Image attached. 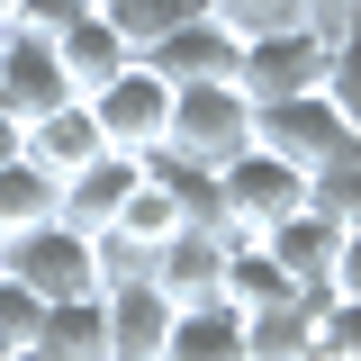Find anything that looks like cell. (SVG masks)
<instances>
[{"mask_svg":"<svg viewBox=\"0 0 361 361\" xmlns=\"http://www.w3.org/2000/svg\"><path fill=\"white\" fill-rule=\"evenodd\" d=\"M118 37H127V54H145V45H163L172 27H190V18H208V0H90Z\"/></svg>","mask_w":361,"mask_h":361,"instance_id":"cell-17","label":"cell"},{"mask_svg":"<svg viewBox=\"0 0 361 361\" xmlns=\"http://www.w3.org/2000/svg\"><path fill=\"white\" fill-rule=\"evenodd\" d=\"M54 63H63V82H73V99H99V90L118 82V73H127L135 54H127V37H118V27H109L99 9H82V18H73V27L54 37Z\"/></svg>","mask_w":361,"mask_h":361,"instance_id":"cell-13","label":"cell"},{"mask_svg":"<svg viewBox=\"0 0 361 361\" xmlns=\"http://www.w3.org/2000/svg\"><path fill=\"white\" fill-rule=\"evenodd\" d=\"M45 325V298H27L18 280H0V353H27Z\"/></svg>","mask_w":361,"mask_h":361,"instance_id":"cell-21","label":"cell"},{"mask_svg":"<svg viewBox=\"0 0 361 361\" xmlns=\"http://www.w3.org/2000/svg\"><path fill=\"white\" fill-rule=\"evenodd\" d=\"M99 316H109V361H154L163 334H172V298L154 280H109L99 289Z\"/></svg>","mask_w":361,"mask_h":361,"instance_id":"cell-12","label":"cell"},{"mask_svg":"<svg viewBox=\"0 0 361 361\" xmlns=\"http://www.w3.org/2000/svg\"><path fill=\"white\" fill-rule=\"evenodd\" d=\"M353 244H361L353 226H325V217H307V208H298L289 226H271V235H262V253H271L280 271H289L298 289H334V298H361Z\"/></svg>","mask_w":361,"mask_h":361,"instance_id":"cell-6","label":"cell"},{"mask_svg":"<svg viewBox=\"0 0 361 361\" xmlns=\"http://www.w3.org/2000/svg\"><path fill=\"white\" fill-rule=\"evenodd\" d=\"M9 9H18V0H0V27H9Z\"/></svg>","mask_w":361,"mask_h":361,"instance_id":"cell-25","label":"cell"},{"mask_svg":"<svg viewBox=\"0 0 361 361\" xmlns=\"http://www.w3.org/2000/svg\"><path fill=\"white\" fill-rule=\"evenodd\" d=\"M18 135H27V127H18V118L0 109V163H18Z\"/></svg>","mask_w":361,"mask_h":361,"instance_id":"cell-23","label":"cell"},{"mask_svg":"<svg viewBox=\"0 0 361 361\" xmlns=\"http://www.w3.org/2000/svg\"><path fill=\"white\" fill-rule=\"evenodd\" d=\"M27 226H54V172H37L18 154V163H0V244L27 235Z\"/></svg>","mask_w":361,"mask_h":361,"instance_id":"cell-18","label":"cell"},{"mask_svg":"<svg viewBox=\"0 0 361 361\" xmlns=\"http://www.w3.org/2000/svg\"><path fill=\"white\" fill-rule=\"evenodd\" d=\"M0 109H9L18 127H37V118H54V109H73V82H63V63H54V45H45V37L0 27Z\"/></svg>","mask_w":361,"mask_h":361,"instance_id":"cell-8","label":"cell"},{"mask_svg":"<svg viewBox=\"0 0 361 361\" xmlns=\"http://www.w3.org/2000/svg\"><path fill=\"white\" fill-rule=\"evenodd\" d=\"M235 54H244V37H226L217 18H190V27H172L163 45H145L135 63L163 90H199V82H235Z\"/></svg>","mask_w":361,"mask_h":361,"instance_id":"cell-9","label":"cell"},{"mask_svg":"<svg viewBox=\"0 0 361 361\" xmlns=\"http://www.w3.org/2000/svg\"><path fill=\"white\" fill-rule=\"evenodd\" d=\"M316 18H325V27H343V9H353V0H307Z\"/></svg>","mask_w":361,"mask_h":361,"instance_id":"cell-24","label":"cell"},{"mask_svg":"<svg viewBox=\"0 0 361 361\" xmlns=\"http://www.w3.org/2000/svg\"><path fill=\"white\" fill-rule=\"evenodd\" d=\"M127 190H135V163L127 154H99V163H82L73 180H54V226H73V235H109L118 226V208H127Z\"/></svg>","mask_w":361,"mask_h":361,"instance_id":"cell-10","label":"cell"},{"mask_svg":"<svg viewBox=\"0 0 361 361\" xmlns=\"http://www.w3.org/2000/svg\"><path fill=\"white\" fill-rule=\"evenodd\" d=\"M0 361H9V353H0Z\"/></svg>","mask_w":361,"mask_h":361,"instance_id":"cell-27","label":"cell"},{"mask_svg":"<svg viewBox=\"0 0 361 361\" xmlns=\"http://www.w3.org/2000/svg\"><path fill=\"white\" fill-rule=\"evenodd\" d=\"M90 0H18V9H9V27H18V37H63V27H73V18H82Z\"/></svg>","mask_w":361,"mask_h":361,"instance_id":"cell-22","label":"cell"},{"mask_svg":"<svg viewBox=\"0 0 361 361\" xmlns=\"http://www.w3.org/2000/svg\"><path fill=\"white\" fill-rule=\"evenodd\" d=\"M253 154L289 163V172H325V163H353L361 154V118H353L343 90L271 99V109H253Z\"/></svg>","mask_w":361,"mask_h":361,"instance_id":"cell-2","label":"cell"},{"mask_svg":"<svg viewBox=\"0 0 361 361\" xmlns=\"http://www.w3.org/2000/svg\"><path fill=\"white\" fill-rule=\"evenodd\" d=\"M27 353L37 361H109V316H99V298H54Z\"/></svg>","mask_w":361,"mask_h":361,"instance_id":"cell-16","label":"cell"},{"mask_svg":"<svg viewBox=\"0 0 361 361\" xmlns=\"http://www.w3.org/2000/svg\"><path fill=\"white\" fill-rule=\"evenodd\" d=\"M82 109H90V127H99V145L127 154V163H145V154L163 145V127H172V90L154 82L145 63H127V73L99 90V99H82Z\"/></svg>","mask_w":361,"mask_h":361,"instance_id":"cell-7","label":"cell"},{"mask_svg":"<svg viewBox=\"0 0 361 361\" xmlns=\"http://www.w3.org/2000/svg\"><path fill=\"white\" fill-rule=\"evenodd\" d=\"M0 280H18L27 298H99L109 289V271H99V244L73 235V226H27V235H9L0 244Z\"/></svg>","mask_w":361,"mask_h":361,"instance_id":"cell-3","label":"cell"},{"mask_svg":"<svg viewBox=\"0 0 361 361\" xmlns=\"http://www.w3.org/2000/svg\"><path fill=\"white\" fill-rule=\"evenodd\" d=\"M307 208V172H289V163H271V154H235L217 172V226L226 244H262L271 226H289Z\"/></svg>","mask_w":361,"mask_h":361,"instance_id":"cell-5","label":"cell"},{"mask_svg":"<svg viewBox=\"0 0 361 361\" xmlns=\"http://www.w3.org/2000/svg\"><path fill=\"white\" fill-rule=\"evenodd\" d=\"M217 271H226V235L217 226H180L172 244L145 262V280H154L172 307H208V298H217Z\"/></svg>","mask_w":361,"mask_h":361,"instance_id":"cell-11","label":"cell"},{"mask_svg":"<svg viewBox=\"0 0 361 361\" xmlns=\"http://www.w3.org/2000/svg\"><path fill=\"white\" fill-rule=\"evenodd\" d=\"M18 154L37 163V172H54V180H73L82 163H99L109 145H99V127H90V109L73 99V109H54V118H37V127L18 135Z\"/></svg>","mask_w":361,"mask_h":361,"instance_id":"cell-14","label":"cell"},{"mask_svg":"<svg viewBox=\"0 0 361 361\" xmlns=\"http://www.w3.org/2000/svg\"><path fill=\"white\" fill-rule=\"evenodd\" d=\"M163 154L199 163V172H226L235 154H253V99H244L235 82L172 90V127H163Z\"/></svg>","mask_w":361,"mask_h":361,"instance_id":"cell-4","label":"cell"},{"mask_svg":"<svg viewBox=\"0 0 361 361\" xmlns=\"http://www.w3.org/2000/svg\"><path fill=\"white\" fill-rule=\"evenodd\" d=\"M235 90H244L253 109H271V99H307V90H343V99H353L343 27L298 18V27H262V37H244V54H235Z\"/></svg>","mask_w":361,"mask_h":361,"instance_id":"cell-1","label":"cell"},{"mask_svg":"<svg viewBox=\"0 0 361 361\" xmlns=\"http://www.w3.org/2000/svg\"><path fill=\"white\" fill-rule=\"evenodd\" d=\"M307 217L353 226V235H361V154H353V163H325V172H307Z\"/></svg>","mask_w":361,"mask_h":361,"instance_id":"cell-19","label":"cell"},{"mask_svg":"<svg viewBox=\"0 0 361 361\" xmlns=\"http://www.w3.org/2000/svg\"><path fill=\"white\" fill-rule=\"evenodd\" d=\"M9 361H37V353H9Z\"/></svg>","mask_w":361,"mask_h":361,"instance_id":"cell-26","label":"cell"},{"mask_svg":"<svg viewBox=\"0 0 361 361\" xmlns=\"http://www.w3.org/2000/svg\"><path fill=\"white\" fill-rule=\"evenodd\" d=\"M154 361H253L244 353V316L235 307H172V334H163V353Z\"/></svg>","mask_w":361,"mask_h":361,"instance_id":"cell-15","label":"cell"},{"mask_svg":"<svg viewBox=\"0 0 361 361\" xmlns=\"http://www.w3.org/2000/svg\"><path fill=\"white\" fill-rule=\"evenodd\" d=\"M208 18H217L226 37H262V27H298V18H316L307 0H208ZM325 27V18H316Z\"/></svg>","mask_w":361,"mask_h":361,"instance_id":"cell-20","label":"cell"}]
</instances>
